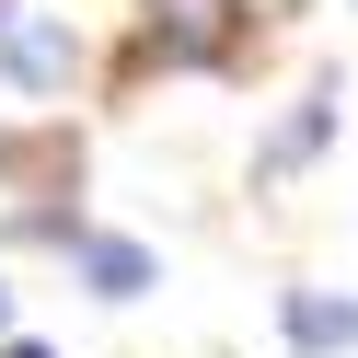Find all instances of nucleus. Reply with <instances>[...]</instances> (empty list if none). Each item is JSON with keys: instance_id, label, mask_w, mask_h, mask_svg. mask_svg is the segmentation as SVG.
<instances>
[{"instance_id": "1", "label": "nucleus", "mask_w": 358, "mask_h": 358, "mask_svg": "<svg viewBox=\"0 0 358 358\" xmlns=\"http://www.w3.org/2000/svg\"><path fill=\"white\" fill-rule=\"evenodd\" d=\"M81 70V35H58L47 12H24V0H0V81H24V93H70Z\"/></svg>"}, {"instance_id": "2", "label": "nucleus", "mask_w": 358, "mask_h": 358, "mask_svg": "<svg viewBox=\"0 0 358 358\" xmlns=\"http://www.w3.org/2000/svg\"><path fill=\"white\" fill-rule=\"evenodd\" d=\"M243 0H150V58L162 70H208L220 47H231Z\"/></svg>"}, {"instance_id": "3", "label": "nucleus", "mask_w": 358, "mask_h": 358, "mask_svg": "<svg viewBox=\"0 0 358 358\" xmlns=\"http://www.w3.org/2000/svg\"><path fill=\"white\" fill-rule=\"evenodd\" d=\"M58 243H70V266L93 278V301H139V289H150V243H127V231H81V220H58Z\"/></svg>"}, {"instance_id": "4", "label": "nucleus", "mask_w": 358, "mask_h": 358, "mask_svg": "<svg viewBox=\"0 0 358 358\" xmlns=\"http://www.w3.org/2000/svg\"><path fill=\"white\" fill-rule=\"evenodd\" d=\"M289 347H301V358H335V347H358V301H324V289H289Z\"/></svg>"}, {"instance_id": "5", "label": "nucleus", "mask_w": 358, "mask_h": 358, "mask_svg": "<svg viewBox=\"0 0 358 358\" xmlns=\"http://www.w3.org/2000/svg\"><path fill=\"white\" fill-rule=\"evenodd\" d=\"M312 150H324V104H301V116H289L278 139H266V173H289V162H312Z\"/></svg>"}, {"instance_id": "6", "label": "nucleus", "mask_w": 358, "mask_h": 358, "mask_svg": "<svg viewBox=\"0 0 358 358\" xmlns=\"http://www.w3.org/2000/svg\"><path fill=\"white\" fill-rule=\"evenodd\" d=\"M0 335H12V289H0Z\"/></svg>"}, {"instance_id": "7", "label": "nucleus", "mask_w": 358, "mask_h": 358, "mask_svg": "<svg viewBox=\"0 0 358 358\" xmlns=\"http://www.w3.org/2000/svg\"><path fill=\"white\" fill-rule=\"evenodd\" d=\"M0 358H47V347H0Z\"/></svg>"}]
</instances>
